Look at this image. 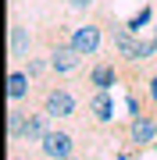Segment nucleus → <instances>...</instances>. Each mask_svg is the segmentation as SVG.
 Instances as JSON below:
<instances>
[{
	"mask_svg": "<svg viewBox=\"0 0 157 160\" xmlns=\"http://www.w3.org/2000/svg\"><path fill=\"white\" fill-rule=\"evenodd\" d=\"M107 22H111V14H104V11H93V14L79 18L75 25H68V43L86 61H97L100 50L107 46Z\"/></svg>",
	"mask_w": 157,
	"mask_h": 160,
	"instance_id": "f257e3e1",
	"label": "nucleus"
},
{
	"mask_svg": "<svg viewBox=\"0 0 157 160\" xmlns=\"http://www.w3.org/2000/svg\"><path fill=\"white\" fill-rule=\"evenodd\" d=\"M36 103H39L43 110L54 118V121H71V118H79V107H82V100H79V92L68 86V82H57L54 78L50 86L43 82L39 92H36Z\"/></svg>",
	"mask_w": 157,
	"mask_h": 160,
	"instance_id": "f03ea898",
	"label": "nucleus"
},
{
	"mask_svg": "<svg viewBox=\"0 0 157 160\" xmlns=\"http://www.w3.org/2000/svg\"><path fill=\"white\" fill-rule=\"evenodd\" d=\"M36 50H39V36H36L32 25L14 11L11 14V29H7V57H11V64H25Z\"/></svg>",
	"mask_w": 157,
	"mask_h": 160,
	"instance_id": "7ed1b4c3",
	"label": "nucleus"
},
{
	"mask_svg": "<svg viewBox=\"0 0 157 160\" xmlns=\"http://www.w3.org/2000/svg\"><path fill=\"white\" fill-rule=\"evenodd\" d=\"M118 82H125V71H122V64H118L114 57H97V61H89V68H86V86H89V89L111 92Z\"/></svg>",
	"mask_w": 157,
	"mask_h": 160,
	"instance_id": "20e7f679",
	"label": "nucleus"
},
{
	"mask_svg": "<svg viewBox=\"0 0 157 160\" xmlns=\"http://www.w3.org/2000/svg\"><path fill=\"white\" fill-rule=\"evenodd\" d=\"M36 149H39L43 160H71V157H75V135H71L68 128H57V125H54L47 135L39 139Z\"/></svg>",
	"mask_w": 157,
	"mask_h": 160,
	"instance_id": "39448f33",
	"label": "nucleus"
},
{
	"mask_svg": "<svg viewBox=\"0 0 157 160\" xmlns=\"http://www.w3.org/2000/svg\"><path fill=\"white\" fill-rule=\"evenodd\" d=\"M36 78L29 71H25V64H11L7 68V100L11 103H32V96H36Z\"/></svg>",
	"mask_w": 157,
	"mask_h": 160,
	"instance_id": "423d86ee",
	"label": "nucleus"
},
{
	"mask_svg": "<svg viewBox=\"0 0 157 160\" xmlns=\"http://www.w3.org/2000/svg\"><path fill=\"white\" fill-rule=\"evenodd\" d=\"M125 142L132 146V149H143L146 146H154L157 142V118L154 114H143V118H128V125H125Z\"/></svg>",
	"mask_w": 157,
	"mask_h": 160,
	"instance_id": "0eeeda50",
	"label": "nucleus"
},
{
	"mask_svg": "<svg viewBox=\"0 0 157 160\" xmlns=\"http://www.w3.org/2000/svg\"><path fill=\"white\" fill-rule=\"evenodd\" d=\"M86 121H89V125H97V128L114 125V96L104 92V89H93V92H89V100H86Z\"/></svg>",
	"mask_w": 157,
	"mask_h": 160,
	"instance_id": "6e6552de",
	"label": "nucleus"
},
{
	"mask_svg": "<svg viewBox=\"0 0 157 160\" xmlns=\"http://www.w3.org/2000/svg\"><path fill=\"white\" fill-rule=\"evenodd\" d=\"M29 107L32 103H11L7 107V142L11 146L22 142V128H25V118H29Z\"/></svg>",
	"mask_w": 157,
	"mask_h": 160,
	"instance_id": "1a4fd4ad",
	"label": "nucleus"
},
{
	"mask_svg": "<svg viewBox=\"0 0 157 160\" xmlns=\"http://www.w3.org/2000/svg\"><path fill=\"white\" fill-rule=\"evenodd\" d=\"M154 22V4H143L139 11H136L132 18L125 22V29H132V32H139V29H146V25Z\"/></svg>",
	"mask_w": 157,
	"mask_h": 160,
	"instance_id": "9d476101",
	"label": "nucleus"
},
{
	"mask_svg": "<svg viewBox=\"0 0 157 160\" xmlns=\"http://www.w3.org/2000/svg\"><path fill=\"white\" fill-rule=\"evenodd\" d=\"M143 92H146V103L157 110V68L143 75Z\"/></svg>",
	"mask_w": 157,
	"mask_h": 160,
	"instance_id": "9b49d317",
	"label": "nucleus"
},
{
	"mask_svg": "<svg viewBox=\"0 0 157 160\" xmlns=\"http://www.w3.org/2000/svg\"><path fill=\"white\" fill-rule=\"evenodd\" d=\"M68 11L79 14V18H86V14L97 11V0H68Z\"/></svg>",
	"mask_w": 157,
	"mask_h": 160,
	"instance_id": "f8f14e48",
	"label": "nucleus"
},
{
	"mask_svg": "<svg viewBox=\"0 0 157 160\" xmlns=\"http://www.w3.org/2000/svg\"><path fill=\"white\" fill-rule=\"evenodd\" d=\"M7 160H36V157L29 153V149H22V146H11V157Z\"/></svg>",
	"mask_w": 157,
	"mask_h": 160,
	"instance_id": "ddd939ff",
	"label": "nucleus"
},
{
	"mask_svg": "<svg viewBox=\"0 0 157 160\" xmlns=\"http://www.w3.org/2000/svg\"><path fill=\"white\" fill-rule=\"evenodd\" d=\"M143 153H139V149H118V153H114V160H139Z\"/></svg>",
	"mask_w": 157,
	"mask_h": 160,
	"instance_id": "4468645a",
	"label": "nucleus"
},
{
	"mask_svg": "<svg viewBox=\"0 0 157 160\" xmlns=\"http://www.w3.org/2000/svg\"><path fill=\"white\" fill-rule=\"evenodd\" d=\"M154 68H157V61H154Z\"/></svg>",
	"mask_w": 157,
	"mask_h": 160,
	"instance_id": "2eb2a0df",
	"label": "nucleus"
}]
</instances>
